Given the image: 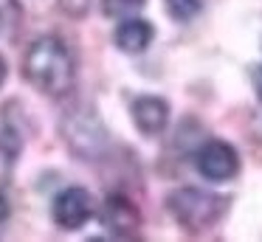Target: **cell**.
Masks as SVG:
<instances>
[{
  "mask_svg": "<svg viewBox=\"0 0 262 242\" xmlns=\"http://www.w3.org/2000/svg\"><path fill=\"white\" fill-rule=\"evenodd\" d=\"M99 223L113 236H133L141 228V211L138 206L121 191H110L99 208Z\"/></svg>",
  "mask_w": 262,
  "mask_h": 242,
  "instance_id": "8992f818",
  "label": "cell"
},
{
  "mask_svg": "<svg viewBox=\"0 0 262 242\" xmlns=\"http://www.w3.org/2000/svg\"><path fill=\"white\" fill-rule=\"evenodd\" d=\"M194 163H198V172L203 174L206 180H211V183H226V180H231L234 174L239 172L237 149H234L231 144H226V141H217V138L206 141V144L200 146Z\"/></svg>",
  "mask_w": 262,
  "mask_h": 242,
  "instance_id": "277c9868",
  "label": "cell"
},
{
  "mask_svg": "<svg viewBox=\"0 0 262 242\" xmlns=\"http://www.w3.org/2000/svg\"><path fill=\"white\" fill-rule=\"evenodd\" d=\"M59 9L65 11L68 17H85L88 11H91V0H59Z\"/></svg>",
  "mask_w": 262,
  "mask_h": 242,
  "instance_id": "8fae6325",
  "label": "cell"
},
{
  "mask_svg": "<svg viewBox=\"0 0 262 242\" xmlns=\"http://www.w3.org/2000/svg\"><path fill=\"white\" fill-rule=\"evenodd\" d=\"M147 0H102V11L107 17H133L144 9Z\"/></svg>",
  "mask_w": 262,
  "mask_h": 242,
  "instance_id": "9c48e42d",
  "label": "cell"
},
{
  "mask_svg": "<svg viewBox=\"0 0 262 242\" xmlns=\"http://www.w3.org/2000/svg\"><path fill=\"white\" fill-rule=\"evenodd\" d=\"M6 73H9V68H6V59L0 56V87H3V82H6Z\"/></svg>",
  "mask_w": 262,
  "mask_h": 242,
  "instance_id": "5bb4252c",
  "label": "cell"
},
{
  "mask_svg": "<svg viewBox=\"0 0 262 242\" xmlns=\"http://www.w3.org/2000/svg\"><path fill=\"white\" fill-rule=\"evenodd\" d=\"M251 79H254V90H256V99L262 101V65L254 68V73H251Z\"/></svg>",
  "mask_w": 262,
  "mask_h": 242,
  "instance_id": "7c38bea8",
  "label": "cell"
},
{
  "mask_svg": "<svg viewBox=\"0 0 262 242\" xmlns=\"http://www.w3.org/2000/svg\"><path fill=\"white\" fill-rule=\"evenodd\" d=\"M172 217L181 228H186L189 234H203L214 223H220V217L226 214L228 200L217 191H203L186 186V189H175L166 200Z\"/></svg>",
  "mask_w": 262,
  "mask_h": 242,
  "instance_id": "7a4b0ae2",
  "label": "cell"
},
{
  "mask_svg": "<svg viewBox=\"0 0 262 242\" xmlns=\"http://www.w3.org/2000/svg\"><path fill=\"white\" fill-rule=\"evenodd\" d=\"M51 217L59 228L65 231H76L93 217V197L88 189L82 186H68L62 189L51 203Z\"/></svg>",
  "mask_w": 262,
  "mask_h": 242,
  "instance_id": "5b68a950",
  "label": "cell"
},
{
  "mask_svg": "<svg viewBox=\"0 0 262 242\" xmlns=\"http://www.w3.org/2000/svg\"><path fill=\"white\" fill-rule=\"evenodd\" d=\"M62 138L71 152L85 161H96L107 146V133L93 110H71L62 118Z\"/></svg>",
  "mask_w": 262,
  "mask_h": 242,
  "instance_id": "3957f363",
  "label": "cell"
},
{
  "mask_svg": "<svg viewBox=\"0 0 262 242\" xmlns=\"http://www.w3.org/2000/svg\"><path fill=\"white\" fill-rule=\"evenodd\" d=\"M23 76L40 93L54 96V99L65 96L74 87V76H76V65L68 45L59 37H37L26 51Z\"/></svg>",
  "mask_w": 262,
  "mask_h": 242,
  "instance_id": "6da1fadb",
  "label": "cell"
},
{
  "mask_svg": "<svg viewBox=\"0 0 262 242\" xmlns=\"http://www.w3.org/2000/svg\"><path fill=\"white\" fill-rule=\"evenodd\" d=\"M166 11H169L175 20H192L200 9H203L206 0H164Z\"/></svg>",
  "mask_w": 262,
  "mask_h": 242,
  "instance_id": "30bf717a",
  "label": "cell"
},
{
  "mask_svg": "<svg viewBox=\"0 0 262 242\" xmlns=\"http://www.w3.org/2000/svg\"><path fill=\"white\" fill-rule=\"evenodd\" d=\"M130 116L136 121L138 133L144 135H161L169 124V104L161 96H138L130 104Z\"/></svg>",
  "mask_w": 262,
  "mask_h": 242,
  "instance_id": "52a82bcc",
  "label": "cell"
},
{
  "mask_svg": "<svg viewBox=\"0 0 262 242\" xmlns=\"http://www.w3.org/2000/svg\"><path fill=\"white\" fill-rule=\"evenodd\" d=\"M6 217H9V203H6V197L0 194V223H6Z\"/></svg>",
  "mask_w": 262,
  "mask_h": 242,
  "instance_id": "4fadbf2b",
  "label": "cell"
},
{
  "mask_svg": "<svg viewBox=\"0 0 262 242\" xmlns=\"http://www.w3.org/2000/svg\"><path fill=\"white\" fill-rule=\"evenodd\" d=\"M152 37H155V28L149 26L147 20H141V17H127V20L116 28L113 42H116V48L124 51V54H141V51L149 48Z\"/></svg>",
  "mask_w": 262,
  "mask_h": 242,
  "instance_id": "ba28073f",
  "label": "cell"
}]
</instances>
